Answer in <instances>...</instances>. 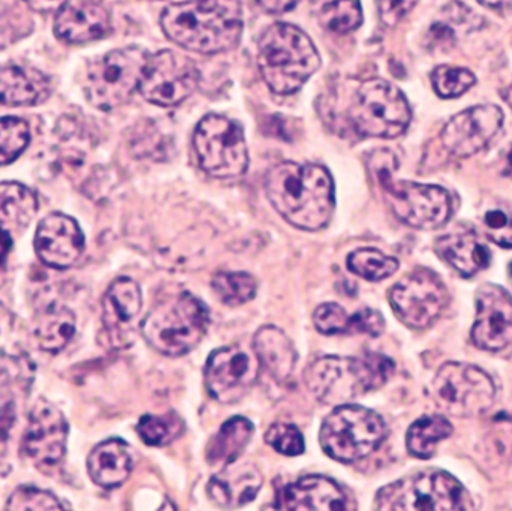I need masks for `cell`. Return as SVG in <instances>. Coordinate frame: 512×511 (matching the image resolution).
<instances>
[{"label": "cell", "mask_w": 512, "mask_h": 511, "mask_svg": "<svg viewBox=\"0 0 512 511\" xmlns=\"http://www.w3.org/2000/svg\"><path fill=\"white\" fill-rule=\"evenodd\" d=\"M439 407L454 417H478L495 404L496 387L492 378L469 363L448 362L433 381Z\"/></svg>", "instance_id": "12"}, {"label": "cell", "mask_w": 512, "mask_h": 511, "mask_svg": "<svg viewBox=\"0 0 512 511\" xmlns=\"http://www.w3.org/2000/svg\"><path fill=\"white\" fill-rule=\"evenodd\" d=\"M376 176L388 206L403 224L417 230H435L447 224L453 203L444 188L394 180L388 164L376 167Z\"/></svg>", "instance_id": "10"}, {"label": "cell", "mask_w": 512, "mask_h": 511, "mask_svg": "<svg viewBox=\"0 0 512 511\" xmlns=\"http://www.w3.org/2000/svg\"><path fill=\"white\" fill-rule=\"evenodd\" d=\"M346 264L354 275L370 282L384 281L399 269V261L396 258L388 257L378 249L372 248L352 252Z\"/></svg>", "instance_id": "32"}, {"label": "cell", "mask_w": 512, "mask_h": 511, "mask_svg": "<svg viewBox=\"0 0 512 511\" xmlns=\"http://www.w3.org/2000/svg\"><path fill=\"white\" fill-rule=\"evenodd\" d=\"M30 131L20 117H0V165L14 162L29 146Z\"/></svg>", "instance_id": "35"}, {"label": "cell", "mask_w": 512, "mask_h": 511, "mask_svg": "<svg viewBox=\"0 0 512 511\" xmlns=\"http://www.w3.org/2000/svg\"><path fill=\"white\" fill-rule=\"evenodd\" d=\"M27 8L33 9L36 12H59L69 0H20Z\"/></svg>", "instance_id": "45"}, {"label": "cell", "mask_w": 512, "mask_h": 511, "mask_svg": "<svg viewBox=\"0 0 512 511\" xmlns=\"http://www.w3.org/2000/svg\"><path fill=\"white\" fill-rule=\"evenodd\" d=\"M345 492L334 480L306 476L283 486L276 495V509L286 511L349 510Z\"/></svg>", "instance_id": "21"}, {"label": "cell", "mask_w": 512, "mask_h": 511, "mask_svg": "<svg viewBox=\"0 0 512 511\" xmlns=\"http://www.w3.org/2000/svg\"><path fill=\"white\" fill-rule=\"evenodd\" d=\"M134 459L128 444L119 438H111L98 444L87 459L90 479L104 489L122 486L131 476Z\"/></svg>", "instance_id": "25"}, {"label": "cell", "mask_w": 512, "mask_h": 511, "mask_svg": "<svg viewBox=\"0 0 512 511\" xmlns=\"http://www.w3.org/2000/svg\"><path fill=\"white\" fill-rule=\"evenodd\" d=\"M75 317L71 309L53 302L44 306L33 321V336L39 348L48 353H59L74 338Z\"/></svg>", "instance_id": "29"}, {"label": "cell", "mask_w": 512, "mask_h": 511, "mask_svg": "<svg viewBox=\"0 0 512 511\" xmlns=\"http://www.w3.org/2000/svg\"><path fill=\"white\" fill-rule=\"evenodd\" d=\"M185 431V423L176 413L147 414L138 422L137 432L143 443L152 447H164L176 441Z\"/></svg>", "instance_id": "33"}, {"label": "cell", "mask_w": 512, "mask_h": 511, "mask_svg": "<svg viewBox=\"0 0 512 511\" xmlns=\"http://www.w3.org/2000/svg\"><path fill=\"white\" fill-rule=\"evenodd\" d=\"M411 119L412 111L405 95L381 78L361 83L349 105L351 125L363 137H400Z\"/></svg>", "instance_id": "8"}, {"label": "cell", "mask_w": 512, "mask_h": 511, "mask_svg": "<svg viewBox=\"0 0 512 511\" xmlns=\"http://www.w3.org/2000/svg\"><path fill=\"white\" fill-rule=\"evenodd\" d=\"M387 437V425L375 411L360 405H337L322 422L319 444L325 455L354 464L372 455Z\"/></svg>", "instance_id": "7"}, {"label": "cell", "mask_w": 512, "mask_h": 511, "mask_svg": "<svg viewBox=\"0 0 512 511\" xmlns=\"http://www.w3.org/2000/svg\"><path fill=\"white\" fill-rule=\"evenodd\" d=\"M262 483L261 471L254 464L233 462L212 477L207 485V494L222 509H240L258 497Z\"/></svg>", "instance_id": "23"}, {"label": "cell", "mask_w": 512, "mask_h": 511, "mask_svg": "<svg viewBox=\"0 0 512 511\" xmlns=\"http://www.w3.org/2000/svg\"><path fill=\"white\" fill-rule=\"evenodd\" d=\"M435 249L445 263L465 278H472L490 264V251L474 231H459L439 237Z\"/></svg>", "instance_id": "27"}, {"label": "cell", "mask_w": 512, "mask_h": 511, "mask_svg": "<svg viewBox=\"0 0 512 511\" xmlns=\"http://www.w3.org/2000/svg\"><path fill=\"white\" fill-rule=\"evenodd\" d=\"M265 443L283 456H300L306 450L300 429L288 423H274L270 426L265 432Z\"/></svg>", "instance_id": "38"}, {"label": "cell", "mask_w": 512, "mask_h": 511, "mask_svg": "<svg viewBox=\"0 0 512 511\" xmlns=\"http://www.w3.org/2000/svg\"><path fill=\"white\" fill-rule=\"evenodd\" d=\"M351 315L337 303H324L313 314L316 330L322 335H349Z\"/></svg>", "instance_id": "41"}, {"label": "cell", "mask_w": 512, "mask_h": 511, "mask_svg": "<svg viewBox=\"0 0 512 511\" xmlns=\"http://www.w3.org/2000/svg\"><path fill=\"white\" fill-rule=\"evenodd\" d=\"M510 279H511V284H512V263H511V266H510Z\"/></svg>", "instance_id": "49"}, {"label": "cell", "mask_w": 512, "mask_h": 511, "mask_svg": "<svg viewBox=\"0 0 512 511\" xmlns=\"http://www.w3.org/2000/svg\"><path fill=\"white\" fill-rule=\"evenodd\" d=\"M14 8V0H0V21L5 20L6 15L11 14L12 9Z\"/></svg>", "instance_id": "46"}, {"label": "cell", "mask_w": 512, "mask_h": 511, "mask_svg": "<svg viewBox=\"0 0 512 511\" xmlns=\"http://www.w3.org/2000/svg\"><path fill=\"white\" fill-rule=\"evenodd\" d=\"M258 66L271 92L292 95L318 71L321 57L303 30L276 23L259 38Z\"/></svg>", "instance_id": "4"}, {"label": "cell", "mask_w": 512, "mask_h": 511, "mask_svg": "<svg viewBox=\"0 0 512 511\" xmlns=\"http://www.w3.org/2000/svg\"><path fill=\"white\" fill-rule=\"evenodd\" d=\"M198 164L216 179H234L249 167L248 146L242 125L219 114H209L194 134Z\"/></svg>", "instance_id": "11"}, {"label": "cell", "mask_w": 512, "mask_h": 511, "mask_svg": "<svg viewBox=\"0 0 512 511\" xmlns=\"http://www.w3.org/2000/svg\"><path fill=\"white\" fill-rule=\"evenodd\" d=\"M265 192L276 212L300 230H321L336 206L333 179L321 165L282 162L268 171Z\"/></svg>", "instance_id": "1"}, {"label": "cell", "mask_w": 512, "mask_h": 511, "mask_svg": "<svg viewBox=\"0 0 512 511\" xmlns=\"http://www.w3.org/2000/svg\"><path fill=\"white\" fill-rule=\"evenodd\" d=\"M143 308L140 285L131 278H119L102 300V321L117 348L128 347L134 339V324Z\"/></svg>", "instance_id": "20"}, {"label": "cell", "mask_w": 512, "mask_h": 511, "mask_svg": "<svg viewBox=\"0 0 512 511\" xmlns=\"http://www.w3.org/2000/svg\"><path fill=\"white\" fill-rule=\"evenodd\" d=\"M254 351L259 365L277 381L285 383L289 380L298 354L291 339L274 326H264L255 333Z\"/></svg>", "instance_id": "28"}, {"label": "cell", "mask_w": 512, "mask_h": 511, "mask_svg": "<svg viewBox=\"0 0 512 511\" xmlns=\"http://www.w3.org/2000/svg\"><path fill=\"white\" fill-rule=\"evenodd\" d=\"M68 438V423L59 408L39 401L29 417L26 434L21 441V453L38 470L57 468L63 461Z\"/></svg>", "instance_id": "16"}, {"label": "cell", "mask_w": 512, "mask_h": 511, "mask_svg": "<svg viewBox=\"0 0 512 511\" xmlns=\"http://www.w3.org/2000/svg\"><path fill=\"white\" fill-rule=\"evenodd\" d=\"M375 507L390 511H465L474 509V503L456 477L430 470L384 486L376 495Z\"/></svg>", "instance_id": "6"}, {"label": "cell", "mask_w": 512, "mask_h": 511, "mask_svg": "<svg viewBox=\"0 0 512 511\" xmlns=\"http://www.w3.org/2000/svg\"><path fill=\"white\" fill-rule=\"evenodd\" d=\"M50 95V81L36 69L0 65V105L32 107Z\"/></svg>", "instance_id": "26"}, {"label": "cell", "mask_w": 512, "mask_h": 511, "mask_svg": "<svg viewBox=\"0 0 512 511\" xmlns=\"http://www.w3.org/2000/svg\"><path fill=\"white\" fill-rule=\"evenodd\" d=\"M453 432V425L444 416H424L409 428L406 447L415 458L429 459L435 455L438 444L447 440Z\"/></svg>", "instance_id": "31"}, {"label": "cell", "mask_w": 512, "mask_h": 511, "mask_svg": "<svg viewBox=\"0 0 512 511\" xmlns=\"http://www.w3.org/2000/svg\"><path fill=\"white\" fill-rule=\"evenodd\" d=\"M200 84L194 60L171 50L150 54L141 78L140 92L159 107H174L188 99Z\"/></svg>", "instance_id": "14"}, {"label": "cell", "mask_w": 512, "mask_h": 511, "mask_svg": "<svg viewBox=\"0 0 512 511\" xmlns=\"http://www.w3.org/2000/svg\"><path fill=\"white\" fill-rule=\"evenodd\" d=\"M255 426L246 417H233L209 441L206 459L212 467H227L237 462L254 437Z\"/></svg>", "instance_id": "30"}, {"label": "cell", "mask_w": 512, "mask_h": 511, "mask_svg": "<svg viewBox=\"0 0 512 511\" xmlns=\"http://www.w3.org/2000/svg\"><path fill=\"white\" fill-rule=\"evenodd\" d=\"M478 2L483 3L484 6H489V8H505V6L510 5L512 0H478Z\"/></svg>", "instance_id": "47"}, {"label": "cell", "mask_w": 512, "mask_h": 511, "mask_svg": "<svg viewBox=\"0 0 512 511\" xmlns=\"http://www.w3.org/2000/svg\"><path fill=\"white\" fill-rule=\"evenodd\" d=\"M38 213L35 192L17 182L0 183V246L8 251Z\"/></svg>", "instance_id": "24"}, {"label": "cell", "mask_w": 512, "mask_h": 511, "mask_svg": "<svg viewBox=\"0 0 512 511\" xmlns=\"http://www.w3.org/2000/svg\"><path fill=\"white\" fill-rule=\"evenodd\" d=\"M35 251L45 266L57 270L69 269L83 255V231L71 216L51 213L36 228Z\"/></svg>", "instance_id": "19"}, {"label": "cell", "mask_w": 512, "mask_h": 511, "mask_svg": "<svg viewBox=\"0 0 512 511\" xmlns=\"http://www.w3.org/2000/svg\"><path fill=\"white\" fill-rule=\"evenodd\" d=\"M150 54L140 47L113 50L90 65L84 92L90 104L104 111L128 102L140 89Z\"/></svg>", "instance_id": "9"}, {"label": "cell", "mask_w": 512, "mask_h": 511, "mask_svg": "<svg viewBox=\"0 0 512 511\" xmlns=\"http://www.w3.org/2000/svg\"><path fill=\"white\" fill-rule=\"evenodd\" d=\"M385 330V320L381 312L363 308L351 315L349 335H367L378 338Z\"/></svg>", "instance_id": "42"}, {"label": "cell", "mask_w": 512, "mask_h": 511, "mask_svg": "<svg viewBox=\"0 0 512 511\" xmlns=\"http://www.w3.org/2000/svg\"><path fill=\"white\" fill-rule=\"evenodd\" d=\"M505 174H507V176H510L512 179V149L510 155H508V164L507 168H505Z\"/></svg>", "instance_id": "48"}, {"label": "cell", "mask_w": 512, "mask_h": 511, "mask_svg": "<svg viewBox=\"0 0 512 511\" xmlns=\"http://www.w3.org/2000/svg\"><path fill=\"white\" fill-rule=\"evenodd\" d=\"M165 35L195 53L233 50L243 33L239 0H189L165 8L161 17Z\"/></svg>", "instance_id": "2"}, {"label": "cell", "mask_w": 512, "mask_h": 511, "mask_svg": "<svg viewBox=\"0 0 512 511\" xmlns=\"http://www.w3.org/2000/svg\"><path fill=\"white\" fill-rule=\"evenodd\" d=\"M301 2L303 0H256V3L270 14H285V12L292 11Z\"/></svg>", "instance_id": "44"}, {"label": "cell", "mask_w": 512, "mask_h": 511, "mask_svg": "<svg viewBox=\"0 0 512 511\" xmlns=\"http://www.w3.org/2000/svg\"><path fill=\"white\" fill-rule=\"evenodd\" d=\"M209 324L206 303L185 291L159 302L141 323V333L153 350L180 357L201 344Z\"/></svg>", "instance_id": "5"}, {"label": "cell", "mask_w": 512, "mask_h": 511, "mask_svg": "<svg viewBox=\"0 0 512 511\" xmlns=\"http://www.w3.org/2000/svg\"><path fill=\"white\" fill-rule=\"evenodd\" d=\"M258 372V359L248 351L224 347L213 351L207 359L204 381L213 399L221 404H236L254 387Z\"/></svg>", "instance_id": "15"}, {"label": "cell", "mask_w": 512, "mask_h": 511, "mask_svg": "<svg viewBox=\"0 0 512 511\" xmlns=\"http://www.w3.org/2000/svg\"><path fill=\"white\" fill-rule=\"evenodd\" d=\"M472 341L480 350L493 353L512 344V297L505 288L495 284L478 288Z\"/></svg>", "instance_id": "18"}, {"label": "cell", "mask_w": 512, "mask_h": 511, "mask_svg": "<svg viewBox=\"0 0 512 511\" xmlns=\"http://www.w3.org/2000/svg\"><path fill=\"white\" fill-rule=\"evenodd\" d=\"M475 75L459 66L442 65L432 72V84L441 98H459L474 86Z\"/></svg>", "instance_id": "37"}, {"label": "cell", "mask_w": 512, "mask_h": 511, "mask_svg": "<svg viewBox=\"0 0 512 511\" xmlns=\"http://www.w3.org/2000/svg\"><path fill=\"white\" fill-rule=\"evenodd\" d=\"M111 32L110 12L96 0L66 3L56 15L54 33L69 44H84Z\"/></svg>", "instance_id": "22"}, {"label": "cell", "mask_w": 512, "mask_h": 511, "mask_svg": "<svg viewBox=\"0 0 512 511\" xmlns=\"http://www.w3.org/2000/svg\"><path fill=\"white\" fill-rule=\"evenodd\" d=\"M213 291L224 305L236 308L251 302L258 291L255 278L245 272H221L212 281Z\"/></svg>", "instance_id": "34"}, {"label": "cell", "mask_w": 512, "mask_h": 511, "mask_svg": "<svg viewBox=\"0 0 512 511\" xmlns=\"http://www.w3.org/2000/svg\"><path fill=\"white\" fill-rule=\"evenodd\" d=\"M321 23L334 33H349L363 23V11L358 0H333L322 8Z\"/></svg>", "instance_id": "36"}, {"label": "cell", "mask_w": 512, "mask_h": 511, "mask_svg": "<svg viewBox=\"0 0 512 511\" xmlns=\"http://www.w3.org/2000/svg\"><path fill=\"white\" fill-rule=\"evenodd\" d=\"M450 302V294L438 275L418 269L400 279L390 291L397 318L412 329L432 326Z\"/></svg>", "instance_id": "13"}, {"label": "cell", "mask_w": 512, "mask_h": 511, "mask_svg": "<svg viewBox=\"0 0 512 511\" xmlns=\"http://www.w3.org/2000/svg\"><path fill=\"white\" fill-rule=\"evenodd\" d=\"M6 510H63V506L50 492L33 488V486H21V488L15 489L14 494L9 497Z\"/></svg>", "instance_id": "39"}, {"label": "cell", "mask_w": 512, "mask_h": 511, "mask_svg": "<svg viewBox=\"0 0 512 511\" xmlns=\"http://www.w3.org/2000/svg\"><path fill=\"white\" fill-rule=\"evenodd\" d=\"M487 236L502 248H512V207L510 204H495L484 213Z\"/></svg>", "instance_id": "40"}, {"label": "cell", "mask_w": 512, "mask_h": 511, "mask_svg": "<svg viewBox=\"0 0 512 511\" xmlns=\"http://www.w3.org/2000/svg\"><path fill=\"white\" fill-rule=\"evenodd\" d=\"M394 369L393 360L379 353L361 357L324 356L309 365L303 380L319 402L337 407L384 386Z\"/></svg>", "instance_id": "3"}, {"label": "cell", "mask_w": 512, "mask_h": 511, "mask_svg": "<svg viewBox=\"0 0 512 511\" xmlns=\"http://www.w3.org/2000/svg\"><path fill=\"white\" fill-rule=\"evenodd\" d=\"M504 123V113L496 105L468 108L456 114L442 129L441 143L454 158H469L493 140Z\"/></svg>", "instance_id": "17"}, {"label": "cell", "mask_w": 512, "mask_h": 511, "mask_svg": "<svg viewBox=\"0 0 512 511\" xmlns=\"http://www.w3.org/2000/svg\"><path fill=\"white\" fill-rule=\"evenodd\" d=\"M420 0H378L379 15L387 26H396Z\"/></svg>", "instance_id": "43"}]
</instances>
